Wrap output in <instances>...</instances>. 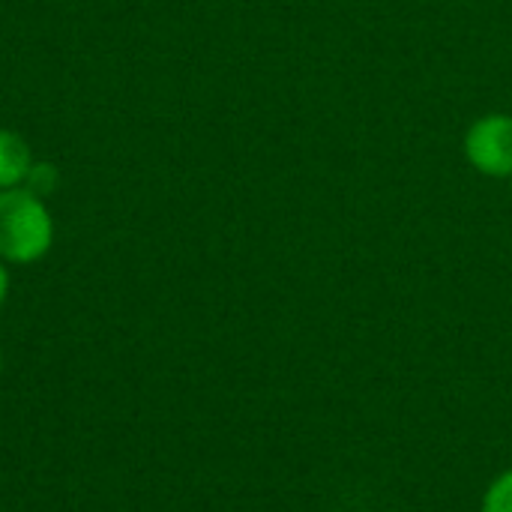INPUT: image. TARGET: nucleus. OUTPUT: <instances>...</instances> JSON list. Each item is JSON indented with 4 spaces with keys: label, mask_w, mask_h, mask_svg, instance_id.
<instances>
[{
    "label": "nucleus",
    "mask_w": 512,
    "mask_h": 512,
    "mask_svg": "<svg viewBox=\"0 0 512 512\" xmlns=\"http://www.w3.org/2000/svg\"><path fill=\"white\" fill-rule=\"evenodd\" d=\"M468 162L486 177H512V117L486 114L465 135Z\"/></svg>",
    "instance_id": "nucleus-2"
},
{
    "label": "nucleus",
    "mask_w": 512,
    "mask_h": 512,
    "mask_svg": "<svg viewBox=\"0 0 512 512\" xmlns=\"http://www.w3.org/2000/svg\"><path fill=\"white\" fill-rule=\"evenodd\" d=\"M6 294H9V270L6 261H0V306L6 303Z\"/></svg>",
    "instance_id": "nucleus-6"
},
{
    "label": "nucleus",
    "mask_w": 512,
    "mask_h": 512,
    "mask_svg": "<svg viewBox=\"0 0 512 512\" xmlns=\"http://www.w3.org/2000/svg\"><path fill=\"white\" fill-rule=\"evenodd\" d=\"M483 512H512V468L489 486L483 498Z\"/></svg>",
    "instance_id": "nucleus-4"
},
{
    "label": "nucleus",
    "mask_w": 512,
    "mask_h": 512,
    "mask_svg": "<svg viewBox=\"0 0 512 512\" xmlns=\"http://www.w3.org/2000/svg\"><path fill=\"white\" fill-rule=\"evenodd\" d=\"M54 243V219L45 198L24 186L0 192V261L36 264Z\"/></svg>",
    "instance_id": "nucleus-1"
},
{
    "label": "nucleus",
    "mask_w": 512,
    "mask_h": 512,
    "mask_svg": "<svg viewBox=\"0 0 512 512\" xmlns=\"http://www.w3.org/2000/svg\"><path fill=\"white\" fill-rule=\"evenodd\" d=\"M57 168L54 165H48V162H33V168H30V174H27V180H24V189H30L33 195H39V198H48L54 189H57Z\"/></svg>",
    "instance_id": "nucleus-5"
},
{
    "label": "nucleus",
    "mask_w": 512,
    "mask_h": 512,
    "mask_svg": "<svg viewBox=\"0 0 512 512\" xmlns=\"http://www.w3.org/2000/svg\"><path fill=\"white\" fill-rule=\"evenodd\" d=\"M0 369H3V357H0Z\"/></svg>",
    "instance_id": "nucleus-7"
},
{
    "label": "nucleus",
    "mask_w": 512,
    "mask_h": 512,
    "mask_svg": "<svg viewBox=\"0 0 512 512\" xmlns=\"http://www.w3.org/2000/svg\"><path fill=\"white\" fill-rule=\"evenodd\" d=\"M510 180H512V177H510Z\"/></svg>",
    "instance_id": "nucleus-8"
},
{
    "label": "nucleus",
    "mask_w": 512,
    "mask_h": 512,
    "mask_svg": "<svg viewBox=\"0 0 512 512\" xmlns=\"http://www.w3.org/2000/svg\"><path fill=\"white\" fill-rule=\"evenodd\" d=\"M30 168H33L30 144L12 129H0V192L24 186Z\"/></svg>",
    "instance_id": "nucleus-3"
}]
</instances>
